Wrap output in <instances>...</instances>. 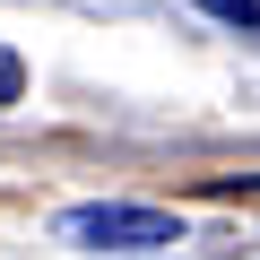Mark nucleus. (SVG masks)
Here are the masks:
<instances>
[{
  "label": "nucleus",
  "instance_id": "2",
  "mask_svg": "<svg viewBox=\"0 0 260 260\" xmlns=\"http://www.w3.org/2000/svg\"><path fill=\"white\" fill-rule=\"evenodd\" d=\"M18 95H26V61L0 44V104H18Z\"/></svg>",
  "mask_w": 260,
  "mask_h": 260
},
{
  "label": "nucleus",
  "instance_id": "1",
  "mask_svg": "<svg viewBox=\"0 0 260 260\" xmlns=\"http://www.w3.org/2000/svg\"><path fill=\"white\" fill-rule=\"evenodd\" d=\"M61 243L78 251H139V243H182V225L165 208H139V200H87V208H61L52 217Z\"/></svg>",
  "mask_w": 260,
  "mask_h": 260
},
{
  "label": "nucleus",
  "instance_id": "3",
  "mask_svg": "<svg viewBox=\"0 0 260 260\" xmlns=\"http://www.w3.org/2000/svg\"><path fill=\"white\" fill-rule=\"evenodd\" d=\"M208 9H225V18H243V26H260V0H208Z\"/></svg>",
  "mask_w": 260,
  "mask_h": 260
}]
</instances>
